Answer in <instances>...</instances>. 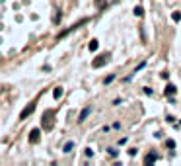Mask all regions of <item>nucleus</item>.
I'll use <instances>...</instances> for the list:
<instances>
[{"mask_svg": "<svg viewBox=\"0 0 181 166\" xmlns=\"http://www.w3.org/2000/svg\"><path fill=\"white\" fill-rule=\"evenodd\" d=\"M95 4H98L99 8H103V6H105V0H95Z\"/></svg>", "mask_w": 181, "mask_h": 166, "instance_id": "nucleus-15", "label": "nucleus"}, {"mask_svg": "<svg viewBox=\"0 0 181 166\" xmlns=\"http://www.w3.org/2000/svg\"><path fill=\"white\" fill-rule=\"evenodd\" d=\"M175 90H177V88H175L173 84H168V86H166V96H173Z\"/></svg>", "mask_w": 181, "mask_h": 166, "instance_id": "nucleus-3", "label": "nucleus"}, {"mask_svg": "<svg viewBox=\"0 0 181 166\" xmlns=\"http://www.w3.org/2000/svg\"><path fill=\"white\" fill-rule=\"evenodd\" d=\"M166 147H168V149H173V147H175V141H172V139H168V141H166Z\"/></svg>", "mask_w": 181, "mask_h": 166, "instance_id": "nucleus-14", "label": "nucleus"}, {"mask_svg": "<svg viewBox=\"0 0 181 166\" xmlns=\"http://www.w3.org/2000/svg\"><path fill=\"white\" fill-rule=\"evenodd\" d=\"M37 141H39V131L33 129L31 131V143H37Z\"/></svg>", "mask_w": 181, "mask_h": 166, "instance_id": "nucleus-6", "label": "nucleus"}, {"mask_svg": "<svg viewBox=\"0 0 181 166\" xmlns=\"http://www.w3.org/2000/svg\"><path fill=\"white\" fill-rule=\"evenodd\" d=\"M172 20H173V22H179V20H181V12H173L172 14Z\"/></svg>", "mask_w": 181, "mask_h": 166, "instance_id": "nucleus-9", "label": "nucleus"}, {"mask_svg": "<svg viewBox=\"0 0 181 166\" xmlns=\"http://www.w3.org/2000/svg\"><path fill=\"white\" fill-rule=\"evenodd\" d=\"M33 110H35V104H31L29 108H25V110L22 111V119H24V117H28V115H29V114H31V111H33Z\"/></svg>", "mask_w": 181, "mask_h": 166, "instance_id": "nucleus-2", "label": "nucleus"}, {"mask_svg": "<svg viewBox=\"0 0 181 166\" xmlns=\"http://www.w3.org/2000/svg\"><path fill=\"white\" fill-rule=\"evenodd\" d=\"M156 160H158V154H156V152H150V154L146 156V162H156Z\"/></svg>", "mask_w": 181, "mask_h": 166, "instance_id": "nucleus-7", "label": "nucleus"}, {"mask_svg": "<svg viewBox=\"0 0 181 166\" xmlns=\"http://www.w3.org/2000/svg\"><path fill=\"white\" fill-rule=\"evenodd\" d=\"M99 47V43H98V39H94V41H90V45H88V49L90 51H95Z\"/></svg>", "mask_w": 181, "mask_h": 166, "instance_id": "nucleus-5", "label": "nucleus"}, {"mask_svg": "<svg viewBox=\"0 0 181 166\" xmlns=\"http://www.w3.org/2000/svg\"><path fill=\"white\" fill-rule=\"evenodd\" d=\"M107 152L111 154V156H117V154H119V151H117V149H113V147H111V149H107Z\"/></svg>", "mask_w": 181, "mask_h": 166, "instance_id": "nucleus-13", "label": "nucleus"}, {"mask_svg": "<svg viewBox=\"0 0 181 166\" xmlns=\"http://www.w3.org/2000/svg\"><path fill=\"white\" fill-rule=\"evenodd\" d=\"M113 80H115V74H109V76H107V78H105V80H103V82H105V84H111V82H113Z\"/></svg>", "mask_w": 181, "mask_h": 166, "instance_id": "nucleus-12", "label": "nucleus"}, {"mask_svg": "<svg viewBox=\"0 0 181 166\" xmlns=\"http://www.w3.org/2000/svg\"><path fill=\"white\" fill-rule=\"evenodd\" d=\"M72 149H74V143H72V141L65 145V152H70V151H72Z\"/></svg>", "mask_w": 181, "mask_h": 166, "instance_id": "nucleus-8", "label": "nucleus"}, {"mask_svg": "<svg viewBox=\"0 0 181 166\" xmlns=\"http://www.w3.org/2000/svg\"><path fill=\"white\" fill-rule=\"evenodd\" d=\"M90 111H92V108H86V110L82 111V114H80V119H78V121H84V119H86V117L90 115Z\"/></svg>", "mask_w": 181, "mask_h": 166, "instance_id": "nucleus-4", "label": "nucleus"}, {"mask_svg": "<svg viewBox=\"0 0 181 166\" xmlns=\"http://www.w3.org/2000/svg\"><path fill=\"white\" fill-rule=\"evenodd\" d=\"M92 65L98 68V67H103V65H107V57H102V59H94V63Z\"/></svg>", "mask_w": 181, "mask_h": 166, "instance_id": "nucleus-1", "label": "nucleus"}, {"mask_svg": "<svg viewBox=\"0 0 181 166\" xmlns=\"http://www.w3.org/2000/svg\"><path fill=\"white\" fill-rule=\"evenodd\" d=\"M144 14V10H142V6H136L135 8V16H142Z\"/></svg>", "mask_w": 181, "mask_h": 166, "instance_id": "nucleus-11", "label": "nucleus"}, {"mask_svg": "<svg viewBox=\"0 0 181 166\" xmlns=\"http://www.w3.org/2000/svg\"><path fill=\"white\" fill-rule=\"evenodd\" d=\"M53 94H55V98H61V96H62V88H61V86L55 88V92H53Z\"/></svg>", "mask_w": 181, "mask_h": 166, "instance_id": "nucleus-10", "label": "nucleus"}]
</instances>
